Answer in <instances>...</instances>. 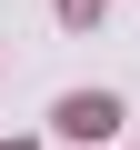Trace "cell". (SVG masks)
Masks as SVG:
<instances>
[{"label":"cell","mask_w":140,"mask_h":150,"mask_svg":"<svg viewBox=\"0 0 140 150\" xmlns=\"http://www.w3.org/2000/svg\"><path fill=\"white\" fill-rule=\"evenodd\" d=\"M110 120H120V100H110V90H70V100H60V130H70V140H100Z\"/></svg>","instance_id":"obj_1"},{"label":"cell","mask_w":140,"mask_h":150,"mask_svg":"<svg viewBox=\"0 0 140 150\" xmlns=\"http://www.w3.org/2000/svg\"><path fill=\"white\" fill-rule=\"evenodd\" d=\"M60 10H70V20H90V10H100V0H60Z\"/></svg>","instance_id":"obj_2"},{"label":"cell","mask_w":140,"mask_h":150,"mask_svg":"<svg viewBox=\"0 0 140 150\" xmlns=\"http://www.w3.org/2000/svg\"><path fill=\"white\" fill-rule=\"evenodd\" d=\"M10 150H30V140H10Z\"/></svg>","instance_id":"obj_3"}]
</instances>
